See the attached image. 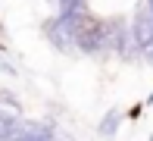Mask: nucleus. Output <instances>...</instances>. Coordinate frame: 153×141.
I'll return each instance as SVG.
<instances>
[{
  "mask_svg": "<svg viewBox=\"0 0 153 141\" xmlns=\"http://www.w3.org/2000/svg\"><path fill=\"white\" fill-rule=\"evenodd\" d=\"M0 72H3V75H19V69L13 66V63L6 60V56H0Z\"/></svg>",
  "mask_w": 153,
  "mask_h": 141,
  "instance_id": "6",
  "label": "nucleus"
},
{
  "mask_svg": "<svg viewBox=\"0 0 153 141\" xmlns=\"http://www.w3.org/2000/svg\"><path fill=\"white\" fill-rule=\"evenodd\" d=\"M131 41H134V47L141 50L144 60L153 63V13L144 0L137 3L134 19H131Z\"/></svg>",
  "mask_w": 153,
  "mask_h": 141,
  "instance_id": "2",
  "label": "nucleus"
},
{
  "mask_svg": "<svg viewBox=\"0 0 153 141\" xmlns=\"http://www.w3.org/2000/svg\"><path fill=\"white\" fill-rule=\"evenodd\" d=\"M44 34H47V41H50L56 50L62 53H75V41H72V28H69V22L62 16L56 19H47L44 22Z\"/></svg>",
  "mask_w": 153,
  "mask_h": 141,
  "instance_id": "3",
  "label": "nucleus"
},
{
  "mask_svg": "<svg viewBox=\"0 0 153 141\" xmlns=\"http://www.w3.org/2000/svg\"><path fill=\"white\" fill-rule=\"evenodd\" d=\"M119 122H122V110H119V107L106 110V116H103V119H100V125H97L100 138H113L116 132H119Z\"/></svg>",
  "mask_w": 153,
  "mask_h": 141,
  "instance_id": "4",
  "label": "nucleus"
},
{
  "mask_svg": "<svg viewBox=\"0 0 153 141\" xmlns=\"http://www.w3.org/2000/svg\"><path fill=\"white\" fill-rule=\"evenodd\" d=\"M147 104H153V94H150V97H147Z\"/></svg>",
  "mask_w": 153,
  "mask_h": 141,
  "instance_id": "8",
  "label": "nucleus"
},
{
  "mask_svg": "<svg viewBox=\"0 0 153 141\" xmlns=\"http://www.w3.org/2000/svg\"><path fill=\"white\" fill-rule=\"evenodd\" d=\"M72 28V41H75V50L94 56V53H103L109 50V25L103 19H97L91 10H81V13H72V16H62Z\"/></svg>",
  "mask_w": 153,
  "mask_h": 141,
  "instance_id": "1",
  "label": "nucleus"
},
{
  "mask_svg": "<svg viewBox=\"0 0 153 141\" xmlns=\"http://www.w3.org/2000/svg\"><path fill=\"white\" fill-rule=\"evenodd\" d=\"M56 6H59V16H72V13L88 10V6H85V0H56Z\"/></svg>",
  "mask_w": 153,
  "mask_h": 141,
  "instance_id": "5",
  "label": "nucleus"
},
{
  "mask_svg": "<svg viewBox=\"0 0 153 141\" xmlns=\"http://www.w3.org/2000/svg\"><path fill=\"white\" fill-rule=\"evenodd\" d=\"M144 3H147V6H150V13H153V0H144Z\"/></svg>",
  "mask_w": 153,
  "mask_h": 141,
  "instance_id": "7",
  "label": "nucleus"
}]
</instances>
